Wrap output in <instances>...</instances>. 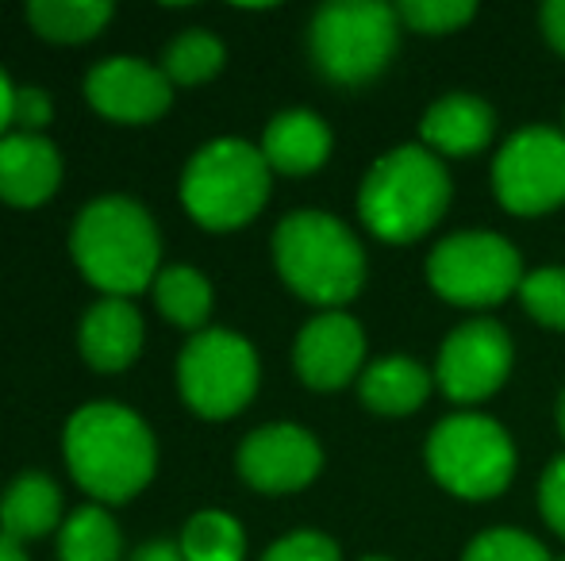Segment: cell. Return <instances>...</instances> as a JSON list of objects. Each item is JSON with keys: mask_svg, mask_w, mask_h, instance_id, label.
I'll return each instance as SVG.
<instances>
[{"mask_svg": "<svg viewBox=\"0 0 565 561\" xmlns=\"http://www.w3.org/2000/svg\"><path fill=\"white\" fill-rule=\"evenodd\" d=\"M74 481L100 504H127L158 470V442L139 412L97 400L70 416L62 434Z\"/></svg>", "mask_w": 565, "mask_h": 561, "instance_id": "6da1fadb", "label": "cell"}, {"mask_svg": "<svg viewBox=\"0 0 565 561\" xmlns=\"http://www.w3.org/2000/svg\"><path fill=\"white\" fill-rule=\"evenodd\" d=\"M70 255L82 278L105 296H135L158 278L162 235L131 196H100L77 212L70 227Z\"/></svg>", "mask_w": 565, "mask_h": 561, "instance_id": "7a4b0ae2", "label": "cell"}, {"mask_svg": "<svg viewBox=\"0 0 565 561\" xmlns=\"http://www.w3.org/2000/svg\"><path fill=\"white\" fill-rule=\"evenodd\" d=\"M450 173L424 142H404L370 165L358 188V216L381 242H416L447 216Z\"/></svg>", "mask_w": 565, "mask_h": 561, "instance_id": "3957f363", "label": "cell"}, {"mask_svg": "<svg viewBox=\"0 0 565 561\" xmlns=\"http://www.w3.org/2000/svg\"><path fill=\"white\" fill-rule=\"evenodd\" d=\"M274 266L300 300L339 312L365 284V250L339 216L300 208L277 224Z\"/></svg>", "mask_w": 565, "mask_h": 561, "instance_id": "277c9868", "label": "cell"}, {"mask_svg": "<svg viewBox=\"0 0 565 561\" xmlns=\"http://www.w3.org/2000/svg\"><path fill=\"white\" fill-rule=\"evenodd\" d=\"M274 170L262 147L243 139H212L189 158L181 173V204L209 231L246 227L269 201Z\"/></svg>", "mask_w": 565, "mask_h": 561, "instance_id": "5b68a950", "label": "cell"}, {"mask_svg": "<svg viewBox=\"0 0 565 561\" xmlns=\"http://www.w3.org/2000/svg\"><path fill=\"white\" fill-rule=\"evenodd\" d=\"M401 43V15L377 0H335L312 15L308 54L331 85L358 89L388 69Z\"/></svg>", "mask_w": 565, "mask_h": 561, "instance_id": "8992f818", "label": "cell"}, {"mask_svg": "<svg viewBox=\"0 0 565 561\" xmlns=\"http://www.w3.org/2000/svg\"><path fill=\"white\" fill-rule=\"evenodd\" d=\"M424 462L458 500H497L515 477V442L504 423L481 412H454L427 434Z\"/></svg>", "mask_w": 565, "mask_h": 561, "instance_id": "52a82bcc", "label": "cell"}, {"mask_svg": "<svg viewBox=\"0 0 565 561\" xmlns=\"http://www.w3.org/2000/svg\"><path fill=\"white\" fill-rule=\"evenodd\" d=\"M258 354L238 331H196L178 358V389L204 420H231L258 392Z\"/></svg>", "mask_w": 565, "mask_h": 561, "instance_id": "ba28073f", "label": "cell"}, {"mask_svg": "<svg viewBox=\"0 0 565 561\" xmlns=\"http://www.w3.org/2000/svg\"><path fill=\"white\" fill-rule=\"evenodd\" d=\"M523 258L504 235L497 231H458L447 235L427 255V284L447 304L492 308L520 292Z\"/></svg>", "mask_w": 565, "mask_h": 561, "instance_id": "9c48e42d", "label": "cell"}, {"mask_svg": "<svg viewBox=\"0 0 565 561\" xmlns=\"http://www.w3.org/2000/svg\"><path fill=\"white\" fill-rule=\"evenodd\" d=\"M492 193L512 216H546L565 204V131L523 128L492 158Z\"/></svg>", "mask_w": 565, "mask_h": 561, "instance_id": "30bf717a", "label": "cell"}, {"mask_svg": "<svg viewBox=\"0 0 565 561\" xmlns=\"http://www.w3.org/2000/svg\"><path fill=\"white\" fill-rule=\"evenodd\" d=\"M512 335L497 320H466L439 346L435 385L454 404H481L512 374Z\"/></svg>", "mask_w": 565, "mask_h": 561, "instance_id": "8fae6325", "label": "cell"}, {"mask_svg": "<svg viewBox=\"0 0 565 561\" xmlns=\"http://www.w3.org/2000/svg\"><path fill=\"white\" fill-rule=\"evenodd\" d=\"M235 470L254 493L289 496L320 477L323 450L300 423H266L238 442Z\"/></svg>", "mask_w": 565, "mask_h": 561, "instance_id": "7c38bea8", "label": "cell"}, {"mask_svg": "<svg viewBox=\"0 0 565 561\" xmlns=\"http://www.w3.org/2000/svg\"><path fill=\"white\" fill-rule=\"evenodd\" d=\"M85 100L113 123H154L170 112L173 85L162 66L116 54L85 74Z\"/></svg>", "mask_w": 565, "mask_h": 561, "instance_id": "4fadbf2b", "label": "cell"}, {"mask_svg": "<svg viewBox=\"0 0 565 561\" xmlns=\"http://www.w3.org/2000/svg\"><path fill=\"white\" fill-rule=\"evenodd\" d=\"M292 369L316 392L347 389L365 369V331L347 312H320L300 327Z\"/></svg>", "mask_w": 565, "mask_h": 561, "instance_id": "5bb4252c", "label": "cell"}, {"mask_svg": "<svg viewBox=\"0 0 565 561\" xmlns=\"http://www.w3.org/2000/svg\"><path fill=\"white\" fill-rule=\"evenodd\" d=\"M62 185V154L46 136L8 131L0 139V201L12 208H39Z\"/></svg>", "mask_w": 565, "mask_h": 561, "instance_id": "9a60e30c", "label": "cell"}, {"mask_svg": "<svg viewBox=\"0 0 565 561\" xmlns=\"http://www.w3.org/2000/svg\"><path fill=\"white\" fill-rule=\"evenodd\" d=\"M497 136V112L473 93H447L419 120V139L439 158H473Z\"/></svg>", "mask_w": 565, "mask_h": 561, "instance_id": "2e32d148", "label": "cell"}, {"mask_svg": "<svg viewBox=\"0 0 565 561\" xmlns=\"http://www.w3.org/2000/svg\"><path fill=\"white\" fill-rule=\"evenodd\" d=\"M77 350L97 374H124L142 350V315L131 300L105 296L85 312Z\"/></svg>", "mask_w": 565, "mask_h": 561, "instance_id": "e0dca14e", "label": "cell"}, {"mask_svg": "<svg viewBox=\"0 0 565 561\" xmlns=\"http://www.w3.org/2000/svg\"><path fill=\"white\" fill-rule=\"evenodd\" d=\"M331 142L335 139H331L323 116L308 112V108H289V112H277L262 131V158L274 173L305 177V173H316L328 162Z\"/></svg>", "mask_w": 565, "mask_h": 561, "instance_id": "ac0fdd59", "label": "cell"}, {"mask_svg": "<svg viewBox=\"0 0 565 561\" xmlns=\"http://www.w3.org/2000/svg\"><path fill=\"white\" fill-rule=\"evenodd\" d=\"M435 389V369L408 354H388L362 369L358 377V397L377 416H412L427 404Z\"/></svg>", "mask_w": 565, "mask_h": 561, "instance_id": "d6986e66", "label": "cell"}, {"mask_svg": "<svg viewBox=\"0 0 565 561\" xmlns=\"http://www.w3.org/2000/svg\"><path fill=\"white\" fill-rule=\"evenodd\" d=\"M62 527V493L46 473H20L0 496V531L12 542H31Z\"/></svg>", "mask_w": 565, "mask_h": 561, "instance_id": "ffe728a7", "label": "cell"}, {"mask_svg": "<svg viewBox=\"0 0 565 561\" xmlns=\"http://www.w3.org/2000/svg\"><path fill=\"white\" fill-rule=\"evenodd\" d=\"M116 8L108 0H31L28 23L46 43H89L108 28Z\"/></svg>", "mask_w": 565, "mask_h": 561, "instance_id": "44dd1931", "label": "cell"}, {"mask_svg": "<svg viewBox=\"0 0 565 561\" xmlns=\"http://www.w3.org/2000/svg\"><path fill=\"white\" fill-rule=\"evenodd\" d=\"M154 304L170 323L185 331H201L212 315V284L193 266H166L154 278Z\"/></svg>", "mask_w": 565, "mask_h": 561, "instance_id": "7402d4cb", "label": "cell"}, {"mask_svg": "<svg viewBox=\"0 0 565 561\" xmlns=\"http://www.w3.org/2000/svg\"><path fill=\"white\" fill-rule=\"evenodd\" d=\"M124 535L100 504L77 508L58 527V561H119Z\"/></svg>", "mask_w": 565, "mask_h": 561, "instance_id": "603a6c76", "label": "cell"}, {"mask_svg": "<svg viewBox=\"0 0 565 561\" xmlns=\"http://www.w3.org/2000/svg\"><path fill=\"white\" fill-rule=\"evenodd\" d=\"M227 51L212 31L189 28L178 39H170L162 54V74L170 77V85H204L224 69Z\"/></svg>", "mask_w": 565, "mask_h": 561, "instance_id": "cb8c5ba5", "label": "cell"}, {"mask_svg": "<svg viewBox=\"0 0 565 561\" xmlns=\"http://www.w3.org/2000/svg\"><path fill=\"white\" fill-rule=\"evenodd\" d=\"M181 554L185 561H243L246 535L243 524L227 511H196L181 531Z\"/></svg>", "mask_w": 565, "mask_h": 561, "instance_id": "d4e9b609", "label": "cell"}, {"mask_svg": "<svg viewBox=\"0 0 565 561\" xmlns=\"http://www.w3.org/2000/svg\"><path fill=\"white\" fill-rule=\"evenodd\" d=\"M520 304L535 323L551 331H565V266L531 270L520 284Z\"/></svg>", "mask_w": 565, "mask_h": 561, "instance_id": "484cf974", "label": "cell"}, {"mask_svg": "<svg viewBox=\"0 0 565 561\" xmlns=\"http://www.w3.org/2000/svg\"><path fill=\"white\" fill-rule=\"evenodd\" d=\"M401 28H412L416 35H450L466 28L477 15L473 0H404L396 4Z\"/></svg>", "mask_w": 565, "mask_h": 561, "instance_id": "4316f807", "label": "cell"}, {"mask_svg": "<svg viewBox=\"0 0 565 561\" xmlns=\"http://www.w3.org/2000/svg\"><path fill=\"white\" fill-rule=\"evenodd\" d=\"M461 561H554L546 554V547L539 539H531L527 531H515V527H492L481 531L466 547Z\"/></svg>", "mask_w": 565, "mask_h": 561, "instance_id": "83f0119b", "label": "cell"}, {"mask_svg": "<svg viewBox=\"0 0 565 561\" xmlns=\"http://www.w3.org/2000/svg\"><path fill=\"white\" fill-rule=\"evenodd\" d=\"M262 561H342L335 539L320 531H292L277 539L274 547L262 554Z\"/></svg>", "mask_w": 565, "mask_h": 561, "instance_id": "f1b7e54d", "label": "cell"}, {"mask_svg": "<svg viewBox=\"0 0 565 561\" xmlns=\"http://www.w3.org/2000/svg\"><path fill=\"white\" fill-rule=\"evenodd\" d=\"M539 511H543L546 527L565 539V454L554 457L539 481Z\"/></svg>", "mask_w": 565, "mask_h": 561, "instance_id": "f546056e", "label": "cell"}, {"mask_svg": "<svg viewBox=\"0 0 565 561\" xmlns=\"http://www.w3.org/2000/svg\"><path fill=\"white\" fill-rule=\"evenodd\" d=\"M51 116H54V105H51V97H46V89H39V85H20V89H15V128L31 131V136H43Z\"/></svg>", "mask_w": 565, "mask_h": 561, "instance_id": "4dcf8cb0", "label": "cell"}, {"mask_svg": "<svg viewBox=\"0 0 565 561\" xmlns=\"http://www.w3.org/2000/svg\"><path fill=\"white\" fill-rule=\"evenodd\" d=\"M539 23H543L546 43L565 58V0H546L543 12H539Z\"/></svg>", "mask_w": 565, "mask_h": 561, "instance_id": "1f68e13d", "label": "cell"}, {"mask_svg": "<svg viewBox=\"0 0 565 561\" xmlns=\"http://www.w3.org/2000/svg\"><path fill=\"white\" fill-rule=\"evenodd\" d=\"M131 561H185V554H181V542H142L139 550L131 554Z\"/></svg>", "mask_w": 565, "mask_h": 561, "instance_id": "d6a6232c", "label": "cell"}, {"mask_svg": "<svg viewBox=\"0 0 565 561\" xmlns=\"http://www.w3.org/2000/svg\"><path fill=\"white\" fill-rule=\"evenodd\" d=\"M12 123H15V85L8 82L4 66H0V139L8 136Z\"/></svg>", "mask_w": 565, "mask_h": 561, "instance_id": "836d02e7", "label": "cell"}, {"mask_svg": "<svg viewBox=\"0 0 565 561\" xmlns=\"http://www.w3.org/2000/svg\"><path fill=\"white\" fill-rule=\"evenodd\" d=\"M0 561H28V554H23L20 542H12L4 531H0Z\"/></svg>", "mask_w": 565, "mask_h": 561, "instance_id": "e575fe53", "label": "cell"}, {"mask_svg": "<svg viewBox=\"0 0 565 561\" xmlns=\"http://www.w3.org/2000/svg\"><path fill=\"white\" fill-rule=\"evenodd\" d=\"M558 431H562V439H565V389H562V397H558Z\"/></svg>", "mask_w": 565, "mask_h": 561, "instance_id": "d590c367", "label": "cell"}, {"mask_svg": "<svg viewBox=\"0 0 565 561\" xmlns=\"http://www.w3.org/2000/svg\"><path fill=\"white\" fill-rule=\"evenodd\" d=\"M358 561H388V558H358Z\"/></svg>", "mask_w": 565, "mask_h": 561, "instance_id": "8d00e7d4", "label": "cell"}, {"mask_svg": "<svg viewBox=\"0 0 565 561\" xmlns=\"http://www.w3.org/2000/svg\"><path fill=\"white\" fill-rule=\"evenodd\" d=\"M562 561H565V558H562Z\"/></svg>", "mask_w": 565, "mask_h": 561, "instance_id": "74e56055", "label": "cell"}]
</instances>
